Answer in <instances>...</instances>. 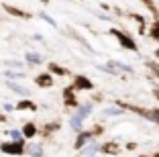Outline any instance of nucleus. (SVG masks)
I'll return each mask as SVG.
<instances>
[{
    "label": "nucleus",
    "instance_id": "f257e3e1",
    "mask_svg": "<svg viewBox=\"0 0 159 157\" xmlns=\"http://www.w3.org/2000/svg\"><path fill=\"white\" fill-rule=\"evenodd\" d=\"M98 133H100V131H96V129H94V131H86V129H84L82 133H78V137H75V143H74V147L80 151V149H82V147H86V145H88L90 141H94V137H96Z\"/></svg>",
    "mask_w": 159,
    "mask_h": 157
},
{
    "label": "nucleus",
    "instance_id": "f03ea898",
    "mask_svg": "<svg viewBox=\"0 0 159 157\" xmlns=\"http://www.w3.org/2000/svg\"><path fill=\"white\" fill-rule=\"evenodd\" d=\"M6 88L10 90V92H14L16 96H23V98H29L31 96V90L25 86V84H20V82H16V80H6Z\"/></svg>",
    "mask_w": 159,
    "mask_h": 157
},
{
    "label": "nucleus",
    "instance_id": "7ed1b4c3",
    "mask_svg": "<svg viewBox=\"0 0 159 157\" xmlns=\"http://www.w3.org/2000/svg\"><path fill=\"white\" fill-rule=\"evenodd\" d=\"M45 149H43V143H37V141H29L25 145V155L29 157H43Z\"/></svg>",
    "mask_w": 159,
    "mask_h": 157
},
{
    "label": "nucleus",
    "instance_id": "20e7f679",
    "mask_svg": "<svg viewBox=\"0 0 159 157\" xmlns=\"http://www.w3.org/2000/svg\"><path fill=\"white\" fill-rule=\"evenodd\" d=\"M75 114L82 120H88L94 114V102H80L78 108H75Z\"/></svg>",
    "mask_w": 159,
    "mask_h": 157
},
{
    "label": "nucleus",
    "instance_id": "39448f33",
    "mask_svg": "<svg viewBox=\"0 0 159 157\" xmlns=\"http://www.w3.org/2000/svg\"><path fill=\"white\" fill-rule=\"evenodd\" d=\"M43 61H45V57H43L39 51H27V53H25V63L31 65V67L43 65Z\"/></svg>",
    "mask_w": 159,
    "mask_h": 157
},
{
    "label": "nucleus",
    "instance_id": "423d86ee",
    "mask_svg": "<svg viewBox=\"0 0 159 157\" xmlns=\"http://www.w3.org/2000/svg\"><path fill=\"white\" fill-rule=\"evenodd\" d=\"M100 151H102V145H100L98 141H90L86 147L80 149V155H82V157H94L96 153H100Z\"/></svg>",
    "mask_w": 159,
    "mask_h": 157
},
{
    "label": "nucleus",
    "instance_id": "0eeeda50",
    "mask_svg": "<svg viewBox=\"0 0 159 157\" xmlns=\"http://www.w3.org/2000/svg\"><path fill=\"white\" fill-rule=\"evenodd\" d=\"M67 125H70V131H71V133L78 135V133H82V131H84L86 120H82V118H80V116L74 112V114H70V118H67Z\"/></svg>",
    "mask_w": 159,
    "mask_h": 157
},
{
    "label": "nucleus",
    "instance_id": "6e6552de",
    "mask_svg": "<svg viewBox=\"0 0 159 157\" xmlns=\"http://www.w3.org/2000/svg\"><path fill=\"white\" fill-rule=\"evenodd\" d=\"M0 149L4 153H16V155H23L25 153V143H14V141H10V143H2L0 145Z\"/></svg>",
    "mask_w": 159,
    "mask_h": 157
},
{
    "label": "nucleus",
    "instance_id": "1a4fd4ad",
    "mask_svg": "<svg viewBox=\"0 0 159 157\" xmlns=\"http://www.w3.org/2000/svg\"><path fill=\"white\" fill-rule=\"evenodd\" d=\"M122 114H125V108H120V106H106V108L100 110V116H102V118H118V116H122Z\"/></svg>",
    "mask_w": 159,
    "mask_h": 157
},
{
    "label": "nucleus",
    "instance_id": "9d476101",
    "mask_svg": "<svg viewBox=\"0 0 159 157\" xmlns=\"http://www.w3.org/2000/svg\"><path fill=\"white\" fill-rule=\"evenodd\" d=\"M108 63L112 65V67L116 69V72H118V74H120V76H125V74H133V67H131V65H129V63H125V61H118V59H110V61H108Z\"/></svg>",
    "mask_w": 159,
    "mask_h": 157
},
{
    "label": "nucleus",
    "instance_id": "9b49d317",
    "mask_svg": "<svg viewBox=\"0 0 159 157\" xmlns=\"http://www.w3.org/2000/svg\"><path fill=\"white\" fill-rule=\"evenodd\" d=\"M6 135L10 137V141H14V143H25L27 139H25V135H23V129H6Z\"/></svg>",
    "mask_w": 159,
    "mask_h": 157
},
{
    "label": "nucleus",
    "instance_id": "f8f14e48",
    "mask_svg": "<svg viewBox=\"0 0 159 157\" xmlns=\"http://www.w3.org/2000/svg\"><path fill=\"white\" fill-rule=\"evenodd\" d=\"M23 135H25L27 141H31V139L37 135V125H35V122H27V125L23 127Z\"/></svg>",
    "mask_w": 159,
    "mask_h": 157
},
{
    "label": "nucleus",
    "instance_id": "ddd939ff",
    "mask_svg": "<svg viewBox=\"0 0 159 157\" xmlns=\"http://www.w3.org/2000/svg\"><path fill=\"white\" fill-rule=\"evenodd\" d=\"M2 76L8 78V80H23L27 74H25V72H19V69H8V67H6L4 72H2Z\"/></svg>",
    "mask_w": 159,
    "mask_h": 157
},
{
    "label": "nucleus",
    "instance_id": "4468645a",
    "mask_svg": "<svg viewBox=\"0 0 159 157\" xmlns=\"http://www.w3.org/2000/svg\"><path fill=\"white\" fill-rule=\"evenodd\" d=\"M4 65L8 69H19V72H25V65H27V63H25V61H20V59H6Z\"/></svg>",
    "mask_w": 159,
    "mask_h": 157
},
{
    "label": "nucleus",
    "instance_id": "2eb2a0df",
    "mask_svg": "<svg viewBox=\"0 0 159 157\" xmlns=\"http://www.w3.org/2000/svg\"><path fill=\"white\" fill-rule=\"evenodd\" d=\"M96 67H98L100 72H104V74H108V76H114V78H120V74H118V72H116V69H114V67H112L110 63H98Z\"/></svg>",
    "mask_w": 159,
    "mask_h": 157
},
{
    "label": "nucleus",
    "instance_id": "dca6fc26",
    "mask_svg": "<svg viewBox=\"0 0 159 157\" xmlns=\"http://www.w3.org/2000/svg\"><path fill=\"white\" fill-rule=\"evenodd\" d=\"M39 19H41L43 23H47V25H51L53 29H57V27H59V25H57V21L53 19V16H49V14H47V12H39Z\"/></svg>",
    "mask_w": 159,
    "mask_h": 157
},
{
    "label": "nucleus",
    "instance_id": "f3484780",
    "mask_svg": "<svg viewBox=\"0 0 159 157\" xmlns=\"http://www.w3.org/2000/svg\"><path fill=\"white\" fill-rule=\"evenodd\" d=\"M37 84H39V86H51V84H53V76L51 74L39 76V78H37Z\"/></svg>",
    "mask_w": 159,
    "mask_h": 157
},
{
    "label": "nucleus",
    "instance_id": "a211bd4d",
    "mask_svg": "<svg viewBox=\"0 0 159 157\" xmlns=\"http://www.w3.org/2000/svg\"><path fill=\"white\" fill-rule=\"evenodd\" d=\"M141 114L145 116V118H149L151 122L159 125V110H147V112H141Z\"/></svg>",
    "mask_w": 159,
    "mask_h": 157
},
{
    "label": "nucleus",
    "instance_id": "6ab92c4d",
    "mask_svg": "<svg viewBox=\"0 0 159 157\" xmlns=\"http://www.w3.org/2000/svg\"><path fill=\"white\" fill-rule=\"evenodd\" d=\"M2 110L10 114V112H14V110H16V104H12V102H4V104H2Z\"/></svg>",
    "mask_w": 159,
    "mask_h": 157
},
{
    "label": "nucleus",
    "instance_id": "aec40b11",
    "mask_svg": "<svg viewBox=\"0 0 159 157\" xmlns=\"http://www.w3.org/2000/svg\"><path fill=\"white\" fill-rule=\"evenodd\" d=\"M88 78H78V86H82V88H92V84L86 82Z\"/></svg>",
    "mask_w": 159,
    "mask_h": 157
},
{
    "label": "nucleus",
    "instance_id": "412c9836",
    "mask_svg": "<svg viewBox=\"0 0 159 157\" xmlns=\"http://www.w3.org/2000/svg\"><path fill=\"white\" fill-rule=\"evenodd\" d=\"M31 39H33V41H39V43H43V41H45V37H43L41 33H35V35H33Z\"/></svg>",
    "mask_w": 159,
    "mask_h": 157
},
{
    "label": "nucleus",
    "instance_id": "4be33fe9",
    "mask_svg": "<svg viewBox=\"0 0 159 157\" xmlns=\"http://www.w3.org/2000/svg\"><path fill=\"white\" fill-rule=\"evenodd\" d=\"M151 69H153L155 74H157V78H159V67H157V65H151Z\"/></svg>",
    "mask_w": 159,
    "mask_h": 157
},
{
    "label": "nucleus",
    "instance_id": "5701e85b",
    "mask_svg": "<svg viewBox=\"0 0 159 157\" xmlns=\"http://www.w3.org/2000/svg\"><path fill=\"white\" fill-rule=\"evenodd\" d=\"M41 2H47V0H41Z\"/></svg>",
    "mask_w": 159,
    "mask_h": 157
}]
</instances>
